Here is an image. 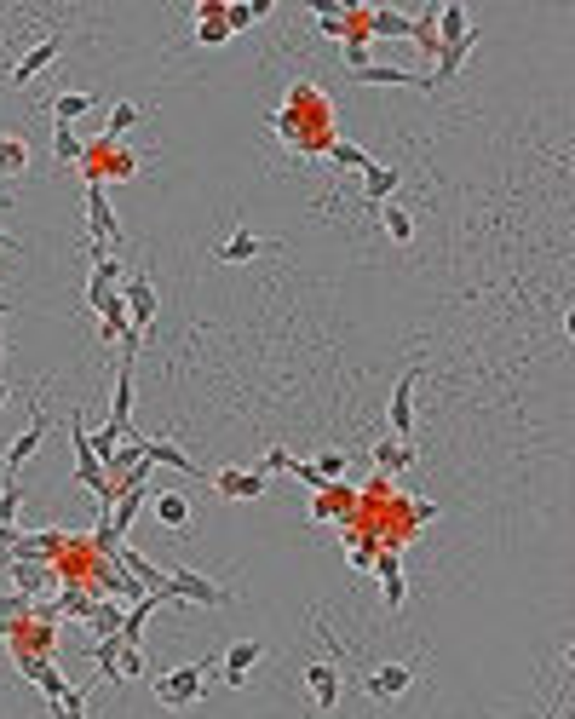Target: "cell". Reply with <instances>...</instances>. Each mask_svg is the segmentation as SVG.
Returning a JSON list of instances; mask_svg holds the SVG:
<instances>
[{
	"instance_id": "1",
	"label": "cell",
	"mask_w": 575,
	"mask_h": 719,
	"mask_svg": "<svg viewBox=\"0 0 575 719\" xmlns=\"http://www.w3.org/2000/svg\"><path fill=\"white\" fill-rule=\"evenodd\" d=\"M276 133H282L288 144H299V150H322V156L340 144V139H334V121H328V104H322L317 87H294V93H288V110L276 116Z\"/></svg>"
},
{
	"instance_id": "2",
	"label": "cell",
	"mask_w": 575,
	"mask_h": 719,
	"mask_svg": "<svg viewBox=\"0 0 575 719\" xmlns=\"http://www.w3.org/2000/svg\"><path fill=\"white\" fill-rule=\"evenodd\" d=\"M207 662H184V668L161 673L156 679V702L161 708H190V702H202V685H207Z\"/></svg>"
},
{
	"instance_id": "3",
	"label": "cell",
	"mask_w": 575,
	"mask_h": 719,
	"mask_svg": "<svg viewBox=\"0 0 575 719\" xmlns=\"http://www.w3.org/2000/svg\"><path fill=\"white\" fill-rule=\"evenodd\" d=\"M87 236H92V259H104V242H121V225H115L104 185H87Z\"/></svg>"
},
{
	"instance_id": "4",
	"label": "cell",
	"mask_w": 575,
	"mask_h": 719,
	"mask_svg": "<svg viewBox=\"0 0 575 719\" xmlns=\"http://www.w3.org/2000/svg\"><path fill=\"white\" fill-rule=\"evenodd\" d=\"M265 484H271V472L265 466H225V472H213V489L225 495V501H259L265 495Z\"/></svg>"
},
{
	"instance_id": "5",
	"label": "cell",
	"mask_w": 575,
	"mask_h": 719,
	"mask_svg": "<svg viewBox=\"0 0 575 719\" xmlns=\"http://www.w3.org/2000/svg\"><path fill=\"white\" fill-rule=\"evenodd\" d=\"M46 426H52V420H46V409H41V403H29V426H23V432H18L12 443H6V478H12V472H23V461H29V455L41 449Z\"/></svg>"
},
{
	"instance_id": "6",
	"label": "cell",
	"mask_w": 575,
	"mask_h": 719,
	"mask_svg": "<svg viewBox=\"0 0 575 719\" xmlns=\"http://www.w3.org/2000/svg\"><path fill=\"white\" fill-rule=\"evenodd\" d=\"M259 656H265V645H259V639H236V645L225 650L219 685H225V691H242V685H248V673L259 668Z\"/></svg>"
},
{
	"instance_id": "7",
	"label": "cell",
	"mask_w": 575,
	"mask_h": 719,
	"mask_svg": "<svg viewBox=\"0 0 575 719\" xmlns=\"http://www.w3.org/2000/svg\"><path fill=\"white\" fill-rule=\"evenodd\" d=\"M12 662H18V673H23V679H35V685H41V691H46V702H64V696L75 691V685H69L64 673H58V662H52V656H12Z\"/></svg>"
},
{
	"instance_id": "8",
	"label": "cell",
	"mask_w": 575,
	"mask_h": 719,
	"mask_svg": "<svg viewBox=\"0 0 575 719\" xmlns=\"http://www.w3.org/2000/svg\"><path fill=\"white\" fill-rule=\"evenodd\" d=\"M110 426H115V432H121V438H138V432H133V357H121V369H115Z\"/></svg>"
},
{
	"instance_id": "9",
	"label": "cell",
	"mask_w": 575,
	"mask_h": 719,
	"mask_svg": "<svg viewBox=\"0 0 575 719\" xmlns=\"http://www.w3.org/2000/svg\"><path fill=\"white\" fill-rule=\"evenodd\" d=\"M121 300H127V317H133V328H138V334H144V328L156 323V288H150V277H144V271L121 282Z\"/></svg>"
},
{
	"instance_id": "10",
	"label": "cell",
	"mask_w": 575,
	"mask_h": 719,
	"mask_svg": "<svg viewBox=\"0 0 575 719\" xmlns=\"http://www.w3.org/2000/svg\"><path fill=\"white\" fill-rule=\"evenodd\" d=\"M173 576V593H179V604H230V593L219 587V581L196 576V570H167Z\"/></svg>"
},
{
	"instance_id": "11",
	"label": "cell",
	"mask_w": 575,
	"mask_h": 719,
	"mask_svg": "<svg viewBox=\"0 0 575 719\" xmlns=\"http://www.w3.org/2000/svg\"><path fill=\"white\" fill-rule=\"evenodd\" d=\"M305 691L317 702L322 714H334L340 708V673L328 668V662H305Z\"/></svg>"
},
{
	"instance_id": "12",
	"label": "cell",
	"mask_w": 575,
	"mask_h": 719,
	"mask_svg": "<svg viewBox=\"0 0 575 719\" xmlns=\"http://www.w3.org/2000/svg\"><path fill=\"white\" fill-rule=\"evenodd\" d=\"M414 380H420V369H409L397 386H391V438H409V426H414Z\"/></svg>"
},
{
	"instance_id": "13",
	"label": "cell",
	"mask_w": 575,
	"mask_h": 719,
	"mask_svg": "<svg viewBox=\"0 0 575 719\" xmlns=\"http://www.w3.org/2000/svg\"><path fill=\"white\" fill-rule=\"evenodd\" d=\"M196 41H202V47H225L230 41L225 0H196Z\"/></svg>"
},
{
	"instance_id": "14",
	"label": "cell",
	"mask_w": 575,
	"mask_h": 719,
	"mask_svg": "<svg viewBox=\"0 0 575 719\" xmlns=\"http://www.w3.org/2000/svg\"><path fill=\"white\" fill-rule=\"evenodd\" d=\"M58 52H64V35H46L41 47H29V52L18 58V64H12V87H23V81H35V75H41L46 64L58 58Z\"/></svg>"
},
{
	"instance_id": "15",
	"label": "cell",
	"mask_w": 575,
	"mask_h": 719,
	"mask_svg": "<svg viewBox=\"0 0 575 719\" xmlns=\"http://www.w3.org/2000/svg\"><path fill=\"white\" fill-rule=\"evenodd\" d=\"M409 679H414V673L403 668V662H386V668H374V673H368V685H363V691L374 696V702H397V696L409 691Z\"/></svg>"
},
{
	"instance_id": "16",
	"label": "cell",
	"mask_w": 575,
	"mask_h": 719,
	"mask_svg": "<svg viewBox=\"0 0 575 719\" xmlns=\"http://www.w3.org/2000/svg\"><path fill=\"white\" fill-rule=\"evenodd\" d=\"M12 581H18V593L41 599L46 587L58 581V564H41V558H18V564H12Z\"/></svg>"
},
{
	"instance_id": "17",
	"label": "cell",
	"mask_w": 575,
	"mask_h": 719,
	"mask_svg": "<svg viewBox=\"0 0 575 719\" xmlns=\"http://www.w3.org/2000/svg\"><path fill=\"white\" fill-rule=\"evenodd\" d=\"M374 570H380V587H386V610L397 616V610H403V558L391 553V547H380V553H374Z\"/></svg>"
},
{
	"instance_id": "18",
	"label": "cell",
	"mask_w": 575,
	"mask_h": 719,
	"mask_svg": "<svg viewBox=\"0 0 575 719\" xmlns=\"http://www.w3.org/2000/svg\"><path fill=\"white\" fill-rule=\"evenodd\" d=\"M368 35H391V41H414V18L397 6H368Z\"/></svg>"
},
{
	"instance_id": "19",
	"label": "cell",
	"mask_w": 575,
	"mask_h": 719,
	"mask_svg": "<svg viewBox=\"0 0 575 719\" xmlns=\"http://www.w3.org/2000/svg\"><path fill=\"white\" fill-rule=\"evenodd\" d=\"M478 29H472V18H466V6H437V52L455 47V41H472Z\"/></svg>"
},
{
	"instance_id": "20",
	"label": "cell",
	"mask_w": 575,
	"mask_h": 719,
	"mask_svg": "<svg viewBox=\"0 0 575 719\" xmlns=\"http://www.w3.org/2000/svg\"><path fill=\"white\" fill-rule=\"evenodd\" d=\"M87 627H92V639H121L127 610H121L115 599H98V604H92V616H87Z\"/></svg>"
},
{
	"instance_id": "21",
	"label": "cell",
	"mask_w": 575,
	"mask_h": 719,
	"mask_svg": "<svg viewBox=\"0 0 575 719\" xmlns=\"http://www.w3.org/2000/svg\"><path fill=\"white\" fill-rule=\"evenodd\" d=\"M144 455H150V461L156 466H173V472H190V478H207L202 466L190 461V455H184L179 443H161V438H144Z\"/></svg>"
},
{
	"instance_id": "22",
	"label": "cell",
	"mask_w": 575,
	"mask_h": 719,
	"mask_svg": "<svg viewBox=\"0 0 575 719\" xmlns=\"http://www.w3.org/2000/svg\"><path fill=\"white\" fill-rule=\"evenodd\" d=\"M150 507H156V524H167V530H184V524H190V501H184L179 489L150 495Z\"/></svg>"
},
{
	"instance_id": "23",
	"label": "cell",
	"mask_w": 575,
	"mask_h": 719,
	"mask_svg": "<svg viewBox=\"0 0 575 719\" xmlns=\"http://www.w3.org/2000/svg\"><path fill=\"white\" fill-rule=\"evenodd\" d=\"M265 248H271V242H259L253 231H230L225 242H219V259H225V265H248V259L265 254Z\"/></svg>"
},
{
	"instance_id": "24",
	"label": "cell",
	"mask_w": 575,
	"mask_h": 719,
	"mask_svg": "<svg viewBox=\"0 0 575 719\" xmlns=\"http://www.w3.org/2000/svg\"><path fill=\"white\" fill-rule=\"evenodd\" d=\"M29 173V144L18 133H0V179H23Z\"/></svg>"
},
{
	"instance_id": "25",
	"label": "cell",
	"mask_w": 575,
	"mask_h": 719,
	"mask_svg": "<svg viewBox=\"0 0 575 719\" xmlns=\"http://www.w3.org/2000/svg\"><path fill=\"white\" fill-rule=\"evenodd\" d=\"M397 185H403V173H397V167H380V162H374V167L363 173V196H368V202H380V208L391 202V190H397Z\"/></svg>"
},
{
	"instance_id": "26",
	"label": "cell",
	"mask_w": 575,
	"mask_h": 719,
	"mask_svg": "<svg viewBox=\"0 0 575 719\" xmlns=\"http://www.w3.org/2000/svg\"><path fill=\"white\" fill-rule=\"evenodd\" d=\"M374 466H380V472H409L414 449L403 438H380V443H374Z\"/></svg>"
},
{
	"instance_id": "27",
	"label": "cell",
	"mask_w": 575,
	"mask_h": 719,
	"mask_svg": "<svg viewBox=\"0 0 575 719\" xmlns=\"http://www.w3.org/2000/svg\"><path fill=\"white\" fill-rule=\"evenodd\" d=\"M46 604H52V616H75V622H87L98 599H92V593H81V587H64L58 599H46Z\"/></svg>"
},
{
	"instance_id": "28",
	"label": "cell",
	"mask_w": 575,
	"mask_h": 719,
	"mask_svg": "<svg viewBox=\"0 0 575 719\" xmlns=\"http://www.w3.org/2000/svg\"><path fill=\"white\" fill-rule=\"evenodd\" d=\"M121 650H127L121 639H92L87 656L98 662V673H104V679H121Z\"/></svg>"
},
{
	"instance_id": "29",
	"label": "cell",
	"mask_w": 575,
	"mask_h": 719,
	"mask_svg": "<svg viewBox=\"0 0 575 719\" xmlns=\"http://www.w3.org/2000/svg\"><path fill=\"white\" fill-rule=\"evenodd\" d=\"M271 12V0H236V6H225V24H230V35H242L248 24H259Z\"/></svg>"
},
{
	"instance_id": "30",
	"label": "cell",
	"mask_w": 575,
	"mask_h": 719,
	"mask_svg": "<svg viewBox=\"0 0 575 719\" xmlns=\"http://www.w3.org/2000/svg\"><path fill=\"white\" fill-rule=\"evenodd\" d=\"M351 501H357V495H351V484H328V489L317 495V507H311V512H317V518H340V512H351Z\"/></svg>"
},
{
	"instance_id": "31",
	"label": "cell",
	"mask_w": 575,
	"mask_h": 719,
	"mask_svg": "<svg viewBox=\"0 0 575 719\" xmlns=\"http://www.w3.org/2000/svg\"><path fill=\"white\" fill-rule=\"evenodd\" d=\"M472 47H478V35H472V41H455V47H443V52H437V70H432V87H437V81H449V75H455V70H460V64H466V52H472Z\"/></svg>"
},
{
	"instance_id": "32",
	"label": "cell",
	"mask_w": 575,
	"mask_h": 719,
	"mask_svg": "<svg viewBox=\"0 0 575 719\" xmlns=\"http://www.w3.org/2000/svg\"><path fill=\"white\" fill-rule=\"evenodd\" d=\"M92 104H98L92 93H58V98H52V116H58V127H69L75 116H87Z\"/></svg>"
},
{
	"instance_id": "33",
	"label": "cell",
	"mask_w": 575,
	"mask_h": 719,
	"mask_svg": "<svg viewBox=\"0 0 575 719\" xmlns=\"http://www.w3.org/2000/svg\"><path fill=\"white\" fill-rule=\"evenodd\" d=\"M52 156H58V167H75V162H87V144L75 139L69 127H58L52 133Z\"/></svg>"
},
{
	"instance_id": "34",
	"label": "cell",
	"mask_w": 575,
	"mask_h": 719,
	"mask_svg": "<svg viewBox=\"0 0 575 719\" xmlns=\"http://www.w3.org/2000/svg\"><path fill=\"white\" fill-rule=\"evenodd\" d=\"M133 127H138V104H115L110 121H104V139L121 144V133H133Z\"/></svg>"
},
{
	"instance_id": "35",
	"label": "cell",
	"mask_w": 575,
	"mask_h": 719,
	"mask_svg": "<svg viewBox=\"0 0 575 719\" xmlns=\"http://www.w3.org/2000/svg\"><path fill=\"white\" fill-rule=\"evenodd\" d=\"M328 156H334V162H340V167H357V173H368V167H374V156H368L363 144H345V139L334 144Z\"/></svg>"
},
{
	"instance_id": "36",
	"label": "cell",
	"mask_w": 575,
	"mask_h": 719,
	"mask_svg": "<svg viewBox=\"0 0 575 719\" xmlns=\"http://www.w3.org/2000/svg\"><path fill=\"white\" fill-rule=\"evenodd\" d=\"M386 236L391 242H414V219L397 208V202H386Z\"/></svg>"
},
{
	"instance_id": "37",
	"label": "cell",
	"mask_w": 575,
	"mask_h": 719,
	"mask_svg": "<svg viewBox=\"0 0 575 719\" xmlns=\"http://www.w3.org/2000/svg\"><path fill=\"white\" fill-rule=\"evenodd\" d=\"M317 472L328 478V484H345V455H340V449H322V455H317Z\"/></svg>"
},
{
	"instance_id": "38",
	"label": "cell",
	"mask_w": 575,
	"mask_h": 719,
	"mask_svg": "<svg viewBox=\"0 0 575 719\" xmlns=\"http://www.w3.org/2000/svg\"><path fill=\"white\" fill-rule=\"evenodd\" d=\"M18 507H23V489H18V478H6V489H0V524H12Z\"/></svg>"
},
{
	"instance_id": "39",
	"label": "cell",
	"mask_w": 575,
	"mask_h": 719,
	"mask_svg": "<svg viewBox=\"0 0 575 719\" xmlns=\"http://www.w3.org/2000/svg\"><path fill=\"white\" fill-rule=\"evenodd\" d=\"M52 714L58 719H87V691H69L64 702H52Z\"/></svg>"
},
{
	"instance_id": "40",
	"label": "cell",
	"mask_w": 575,
	"mask_h": 719,
	"mask_svg": "<svg viewBox=\"0 0 575 719\" xmlns=\"http://www.w3.org/2000/svg\"><path fill=\"white\" fill-rule=\"evenodd\" d=\"M288 472H294V478H299V484H305V489H317V495H322V489H328V478H322V472H317V461H294V466H288Z\"/></svg>"
},
{
	"instance_id": "41",
	"label": "cell",
	"mask_w": 575,
	"mask_h": 719,
	"mask_svg": "<svg viewBox=\"0 0 575 719\" xmlns=\"http://www.w3.org/2000/svg\"><path fill=\"white\" fill-rule=\"evenodd\" d=\"M138 673H144V656L127 645V650H121V679H138Z\"/></svg>"
},
{
	"instance_id": "42",
	"label": "cell",
	"mask_w": 575,
	"mask_h": 719,
	"mask_svg": "<svg viewBox=\"0 0 575 719\" xmlns=\"http://www.w3.org/2000/svg\"><path fill=\"white\" fill-rule=\"evenodd\" d=\"M259 466H265V472H288V466H294V455H288V449H271Z\"/></svg>"
},
{
	"instance_id": "43",
	"label": "cell",
	"mask_w": 575,
	"mask_h": 719,
	"mask_svg": "<svg viewBox=\"0 0 575 719\" xmlns=\"http://www.w3.org/2000/svg\"><path fill=\"white\" fill-rule=\"evenodd\" d=\"M12 564H18V553H12V547H0V576H12Z\"/></svg>"
},
{
	"instance_id": "44",
	"label": "cell",
	"mask_w": 575,
	"mask_h": 719,
	"mask_svg": "<svg viewBox=\"0 0 575 719\" xmlns=\"http://www.w3.org/2000/svg\"><path fill=\"white\" fill-rule=\"evenodd\" d=\"M0 248H6V254H12V248H18V236H12V231H0Z\"/></svg>"
},
{
	"instance_id": "45",
	"label": "cell",
	"mask_w": 575,
	"mask_h": 719,
	"mask_svg": "<svg viewBox=\"0 0 575 719\" xmlns=\"http://www.w3.org/2000/svg\"><path fill=\"white\" fill-rule=\"evenodd\" d=\"M564 334H570V340H575V311H570V317H564Z\"/></svg>"
},
{
	"instance_id": "46",
	"label": "cell",
	"mask_w": 575,
	"mask_h": 719,
	"mask_svg": "<svg viewBox=\"0 0 575 719\" xmlns=\"http://www.w3.org/2000/svg\"><path fill=\"white\" fill-rule=\"evenodd\" d=\"M6 397H12V392H6V380H0V409H6Z\"/></svg>"
},
{
	"instance_id": "47",
	"label": "cell",
	"mask_w": 575,
	"mask_h": 719,
	"mask_svg": "<svg viewBox=\"0 0 575 719\" xmlns=\"http://www.w3.org/2000/svg\"><path fill=\"white\" fill-rule=\"evenodd\" d=\"M570 668H575V645H570Z\"/></svg>"
},
{
	"instance_id": "48",
	"label": "cell",
	"mask_w": 575,
	"mask_h": 719,
	"mask_svg": "<svg viewBox=\"0 0 575 719\" xmlns=\"http://www.w3.org/2000/svg\"><path fill=\"white\" fill-rule=\"evenodd\" d=\"M0 357H6V346H0Z\"/></svg>"
}]
</instances>
